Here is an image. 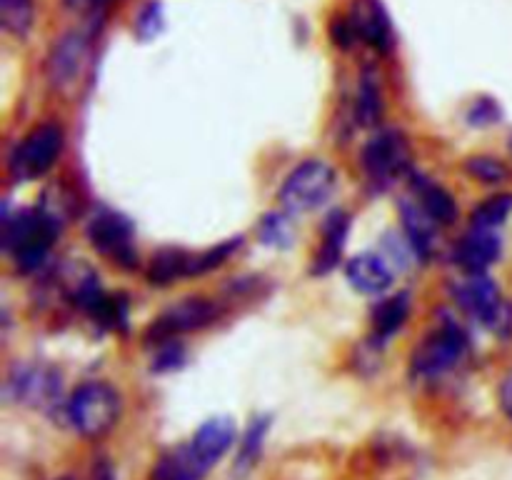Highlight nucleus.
Masks as SVG:
<instances>
[{"instance_id":"cd10ccee","label":"nucleus","mask_w":512,"mask_h":480,"mask_svg":"<svg viewBox=\"0 0 512 480\" xmlns=\"http://www.w3.org/2000/svg\"><path fill=\"white\" fill-rule=\"evenodd\" d=\"M503 118V108L493 98H478L468 110V123L475 128H488Z\"/></svg>"},{"instance_id":"1a4fd4ad","label":"nucleus","mask_w":512,"mask_h":480,"mask_svg":"<svg viewBox=\"0 0 512 480\" xmlns=\"http://www.w3.org/2000/svg\"><path fill=\"white\" fill-rule=\"evenodd\" d=\"M88 240L100 255L113 260L120 268L133 270L138 253L133 243V223L115 210H100L88 225Z\"/></svg>"},{"instance_id":"2f4dec72","label":"nucleus","mask_w":512,"mask_h":480,"mask_svg":"<svg viewBox=\"0 0 512 480\" xmlns=\"http://www.w3.org/2000/svg\"><path fill=\"white\" fill-rule=\"evenodd\" d=\"M508 148H510V155H512V135H510V143H508Z\"/></svg>"},{"instance_id":"4be33fe9","label":"nucleus","mask_w":512,"mask_h":480,"mask_svg":"<svg viewBox=\"0 0 512 480\" xmlns=\"http://www.w3.org/2000/svg\"><path fill=\"white\" fill-rule=\"evenodd\" d=\"M383 118V93H380L378 75L373 70H365L358 88V123L365 128H373Z\"/></svg>"},{"instance_id":"20e7f679","label":"nucleus","mask_w":512,"mask_h":480,"mask_svg":"<svg viewBox=\"0 0 512 480\" xmlns=\"http://www.w3.org/2000/svg\"><path fill=\"white\" fill-rule=\"evenodd\" d=\"M453 298L473 320L483 323L498 338L512 335V303L503 298L498 285L485 273H468L453 285Z\"/></svg>"},{"instance_id":"0eeeda50","label":"nucleus","mask_w":512,"mask_h":480,"mask_svg":"<svg viewBox=\"0 0 512 480\" xmlns=\"http://www.w3.org/2000/svg\"><path fill=\"white\" fill-rule=\"evenodd\" d=\"M335 188H338V175H335L333 165L313 158L300 163L285 178L283 188H280V200L290 213H310L328 203Z\"/></svg>"},{"instance_id":"dca6fc26","label":"nucleus","mask_w":512,"mask_h":480,"mask_svg":"<svg viewBox=\"0 0 512 480\" xmlns=\"http://www.w3.org/2000/svg\"><path fill=\"white\" fill-rule=\"evenodd\" d=\"M350 230V215L345 210H333L323 223V245L313 260V275H328L338 268L340 255H343L345 238Z\"/></svg>"},{"instance_id":"2eb2a0df","label":"nucleus","mask_w":512,"mask_h":480,"mask_svg":"<svg viewBox=\"0 0 512 480\" xmlns=\"http://www.w3.org/2000/svg\"><path fill=\"white\" fill-rule=\"evenodd\" d=\"M345 275H348V283L365 295H383L393 285V273H390L383 255L378 253L355 255L345 265Z\"/></svg>"},{"instance_id":"ddd939ff","label":"nucleus","mask_w":512,"mask_h":480,"mask_svg":"<svg viewBox=\"0 0 512 480\" xmlns=\"http://www.w3.org/2000/svg\"><path fill=\"white\" fill-rule=\"evenodd\" d=\"M503 253V240L495 230L470 228L455 248V263L465 273H485Z\"/></svg>"},{"instance_id":"9b49d317","label":"nucleus","mask_w":512,"mask_h":480,"mask_svg":"<svg viewBox=\"0 0 512 480\" xmlns=\"http://www.w3.org/2000/svg\"><path fill=\"white\" fill-rule=\"evenodd\" d=\"M5 393L15 403L30 405V408H53L60 398V375L50 368H18L8 378Z\"/></svg>"},{"instance_id":"7c9ffc66","label":"nucleus","mask_w":512,"mask_h":480,"mask_svg":"<svg viewBox=\"0 0 512 480\" xmlns=\"http://www.w3.org/2000/svg\"><path fill=\"white\" fill-rule=\"evenodd\" d=\"M105 3H110V0H65V5L75 10H95Z\"/></svg>"},{"instance_id":"39448f33","label":"nucleus","mask_w":512,"mask_h":480,"mask_svg":"<svg viewBox=\"0 0 512 480\" xmlns=\"http://www.w3.org/2000/svg\"><path fill=\"white\" fill-rule=\"evenodd\" d=\"M465 355H468V338L463 330L455 323H443L415 348L410 358V375L423 383H433L453 373Z\"/></svg>"},{"instance_id":"f8f14e48","label":"nucleus","mask_w":512,"mask_h":480,"mask_svg":"<svg viewBox=\"0 0 512 480\" xmlns=\"http://www.w3.org/2000/svg\"><path fill=\"white\" fill-rule=\"evenodd\" d=\"M348 20L355 30V38L363 40L378 53H388L395 45L393 25H390V18L380 0H353Z\"/></svg>"},{"instance_id":"412c9836","label":"nucleus","mask_w":512,"mask_h":480,"mask_svg":"<svg viewBox=\"0 0 512 480\" xmlns=\"http://www.w3.org/2000/svg\"><path fill=\"white\" fill-rule=\"evenodd\" d=\"M190 253L180 248H165L153 255L148 268V280L153 285H170L178 278H188Z\"/></svg>"},{"instance_id":"a211bd4d","label":"nucleus","mask_w":512,"mask_h":480,"mask_svg":"<svg viewBox=\"0 0 512 480\" xmlns=\"http://www.w3.org/2000/svg\"><path fill=\"white\" fill-rule=\"evenodd\" d=\"M410 315V295L398 293L380 300L373 310V338L378 343H388L395 333L405 325Z\"/></svg>"},{"instance_id":"b1692460","label":"nucleus","mask_w":512,"mask_h":480,"mask_svg":"<svg viewBox=\"0 0 512 480\" xmlns=\"http://www.w3.org/2000/svg\"><path fill=\"white\" fill-rule=\"evenodd\" d=\"M33 18V0H0V20H3L5 33L15 35V38H25L33 28Z\"/></svg>"},{"instance_id":"f3484780","label":"nucleus","mask_w":512,"mask_h":480,"mask_svg":"<svg viewBox=\"0 0 512 480\" xmlns=\"http://www.w3.org/2000/svg\"><path fill=\"white\" fill-rule=\"evenodd\" d=\"M413 188L418 195V203L423 205L425 213L435 220L438 225H453L458 218V205L455 198L438 183H430L428 178L413 175Z\"/></svg>"},{"instance_id":"bb28decb","label":"nucleus","mask_w":512,"mask_h":480,"mask_svg":"<svg viewBox=\"0 0 512 480\" xmlns=\"http://www.w3.org/2000/svg\"><path fill=\"white\" fill-rule=\"evenodd\" d=\"M163 30V5L148 3L135 18V33L143 40H153Z\"/></svg>"},{"instance_id":"f257e3e1","label":"nucleus","mask_w":512,"mask_h":480,"mask_svg":"<svg viewBox=\"0 0 512 480\" xmlns=\"http://www.w3.org/2000/svg\"><path fill=\"white\" fill-rule=\"evenodd\" d=\"M235 423L228 415H218L200 425L193 438L175 445L155 463L153 480H205L215 465L230 453L235 443Z\"/></svg>"},{"instance_id":"423d86ee","label":"nucleus","mask_w":512,"mask_h":480,"mask_svg":"<svg viewBox=\"0 0 512 480\" xmlns=\"http://www.w3.org/2000/svg\"><path fill=\"white\" fill-rule=\"evenodd\" d=\"M65 133L60 125L43 123L30 130L8 158V173L15 183H28L40 178L58 163L63 153Z\"/></svg>"},{"instance_id":"473e14b6","label":"nucleus","mask_w":512,"mask_h":480,"mask_svg":"<svg viewBox=\"0 0 512 480\" xmlns=\"http://www.w3.org/2000/svg\"><path fill=\"white\" fill-rule=\"evenodd\" d=\"M58 480H73V478H58Z\"/></svg>"},{"instance_id":"393cba45","label":"nucleus","mask_w":512,"mask_h":480,"mask_svg":"<svg viewBox=\"0 0 512 480\" xmlns=\"http://www.w3.org/2000/svg\"><path fill=\"white\" fill-rule=\"evenodd\" d=\"M465 170L468 175H473L475 180L488 185H500L505 180H510V168L500 158L493 155H475V158L465 160Z\"/></svg>"},{"instance_id":"5701e85b","label":"nucleus","mask_w":512,"mask_h":480,"mask_svg":"<svg viewBox=\"0 0 512 480\" xmlns=\"http://www.w3.org/2000/svg\"><path fill=\"white\" fill-rule=\"evenodd\" d=\"M512 213V195L500 193L493 198H485L483 203L475 205L473 215H470V223L473 228H485V230H498Z\"/></svg>"},{"instance_id":"4468645a","label":"nucleus","mask_w":512,"mask_h":480,"mask_svg":"<svg viewBox=\"0 0 512 480\" xmlns=\"http://www.w3.org/2000/svg\"><path fill=\"white\" fill-rule=\"evenodd\" d=\"M85 50H88V40L80 33H68L58 38V43L48 55V75L53 85L65 88V85L78 78L80 68H83Z\"/></svg>"},{"instance_id":"c85d7f7f","label":"nucleus","mask_w":512,"mask_h":480,"mask_svg":"<svg viewBox=\"0 0 512 480\" xmlns=\"http://www.w3.org/2000/svg\"><path fill=\"white\" fill-rule=\"evenodd\" d=\"M185 360V348L175 340H163L158 343V353H155L153 370L155 373H168V370H178Z\"/></svg>"},{"instance_id":"c756f323","label":"nucleus","mask_w":512,"mask_h":480,"mask_svg":"<svg viewBox=\"0 0 512 480\" xmlns=\"http://www.w3.org/2000/svg\"><path fill=\"white\" fill-rule=\"evenodd\" d=\"M498 398H500V410H503L505 418L512 423V368L505 373L503 383H500Z\"/></svg>"},{"instance_id":"6e6552de","label":"nucleus","mask_w":512,"mask_h":480,"mask_svg":"<svg viewBox=\"0 0 512 480\" xmlns=\"http://www.w3.org/2000/svg\"><path fill=\"white\" fill-rule=\"evenodd\" d=\"M365 175L378 188H388L400 175H405L410 165V145L400 130L388 128L375 133L365 143L363 155H360Z\"/></svg>"},{"instance_id":"9d476101","label":"nucleus","mask_w":512,"mask_h":480,"mask_svg":"<svg viewBox=\"0 0 512 480\" xmlns=\"http://www.w3.org/2000/svg\"><path fill=\"white\" fill-rule=\"evenodd\" d=\"M215 318H218V305L210 303L208 298H185L165 310L163 315H158L145 338H148V343H163V340H173L175 335L205 328Z\"/></svg>"},{"instance_id":"aec40b11","label":"nucleus","mask_w":512,"mask_h":480,"mask_svg":"<svg viewBox=\"0 0 512 480\" xmlns=\"http://www.w3.org/2000/svg\"><path fill=\"white\" fill-rule=\"evenodd\" d=\"M270 430V418L268 415H260V418L250 420V425L245 428L243 438H240V450L238 460H235V473L245 475L258 465L260 455H263L265 438H268Z\"/></svg>"},{"instance_id":"f03ea898","label":"nucleus","mask_w":512,"mask_h":480,"mask_svg":"<svg viewBox=\"0 0 512 480\" xmlns=\"http://www.w3.org/2000/svg\"><path fill=\"white\" fill-rule=\"evenodd\" d=\"M58 230V220L45 210H18L13 218H5L3 223V248L8 250L18 270L30 273L45 263L55 238H58Z\"/></svg>"},{"instance_id":"a878e982","label":"nucleus","mask_w":512,"mask_h":480,"mask_svg":"<svg viewBox=\"0 0 512 480\" xmlns=\"http://www.w3.org/2000/svg\"><path fill=\"white\" fill-rule=\"evenodd\" d=\"M258 235L265 245H273V248H288L293 243V225L285 215L280 213H268L258 225Z\"/></svg>"},{"instance_id":"6ab92c4d","label":"nucleus","mask_w":512,"mask_h":480,"mask_svg":"<svg viewBox=\"0 0 512 480\" xmlns=\"http://www.w3.org/2000/svg\"><path fill=\"white\" fill-rule=\"evenodd\" d=\"M400 215H403L405 233H408V240L415 248V253L428 258L430 250H433V230L438 223L425 213L423 205L410 203V200L400 205Z\"/></svg>"},{"instance_id":"7ed1b4c3","label":"nucleus","mask_w":512,"mask_h":480,"mask_svg":"<svg viewBox=\"0 0 512 480\" xmlns=\"http://www.w3.org/2000/svg\"><path fill=\"white\" fill-rule=\"evenodd\" d=\"M123 413L120 393L105 380L78 385L65 403V418L80 438L98 440L118 425Z\"/></svg>"}]
</instances>
